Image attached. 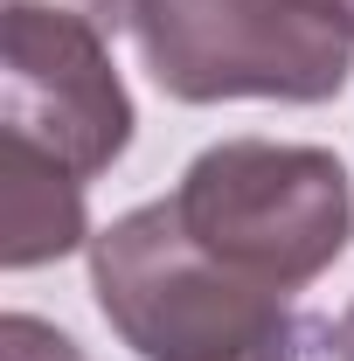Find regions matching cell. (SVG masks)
<instances>
[{"label":"cell","instance_id":"obj_1","mask_svg":"<svg viewBox=\"0 0 354 361\" xmlns=\"http://www.w3.org/2000/svg\"><path fill=\"white\" fill-rule=\"evenodd\" d=\"M90 292L139 361H299L292 299L202 257L167 195L90 236Z\"/></svg>","mask_w":354,"mask_h":361},{"label":"cell","instance_id":"obj_7","mask_svg":"<svg viewBox=\"0 0 354 361\" xmlns=\"http://www.w3.org/2000/svg\"><path fill=\"white\" fill-rule=\"evenodd\" d=\"M49 7H77V14H90V21L104 28V35L133 21V0H49Z\"/></svg>","mask_w":354,"mask_h":361},{"label":"cell","instance_id":"obj_8","mask_svg":"<svg viewBox=\"0 0 354 361\" xmlns=\"http://www.w3.org/2000/svg\"><path fill=\"white\" fill-rule=\"evenodd\" d=\"M326 341H334V361H354V306L334 319V334H326Z\"/></svg>","mask_w":354,"mask_h":361},{"label":"cell","instance_id":"obj_9","mask_svg":"<svg viewBox=\"0 0 354 361\" xmlns=\"http://www.w3.org/2000/svg\"><path fill=\"white\" fill-rule=\"evenodd\" d=\"M341 14H348V28H354V0H341Z\"/></svg>","mask_w":354,"mask_h":361},{"label":"cell","instance_id":"obj_3","mask_svg":"<svg viewBox=\"0 0 354 361\" xmlns=\"http://www.w3.org/2000/svg\"><path fill=\"white\" fill-rule=\"evenodd\" d=\"M146 77L181 104H326L354 77L341 0H133Z\"/></svg>","mask_w":354,"mask_h":361},{"label":"cell","instance_id":"obj_6","mask_svg":"<svg viewBox=\"0 0 354 361\" xmlns=\"http://www.w3.org/2000/svg\"><path fill=\"white\" fill-rule=\"evenodd\" d=\"M0 361H84V348L35 313H7L0 319Z\"/></svg>","mask_w":354,"mask_h":361},{"label":"cell","instance_id":"obj_5","mask_svg":"<svg viewBox=\"0 0 354 361\" xmlns=\"http://www.w3.org/2000/svg\"><path fill=\"white\" fill-rule=\"evenodd\" d=\"M0 264L7 271H35V264H56L70 250H90V209H84V188L90 180L63 174L56 160L42 153H21L7 146L0 160Z\"/></svg>","mask_w":354,"mask_h":361},{"label":"cell","instance_id":"obj_4","mask_svg":"<svg viewBox=\"0 0 354 361\" xmlns=\"http://www.w3.org/2000/svg\"><path fill=\"white\" fill-rule=\"evenodd\" d=\"M133 90L111 70L104 28L77 7L7 0L0 14V139L97 180L133 146Z\"/></svg>","mask_w":354,"mask_h":361},{"label":"cell","instance_id":"obj_2","mask_svg":"<svg viewBox=\"0 0 354 361\" xmlns=\"http://www.w3.org/2000/svg\"><path fill=\"white\" fill-rule=\"evenodd\" d=\"M167 202L202 257L278 299L326 278L354 243V180L326 146L222 139L188 160Z\"/></svg>","mask_w":354,"mask_h":361}]
</instances>
